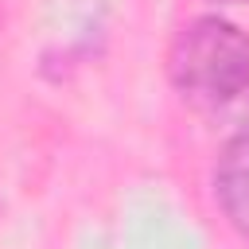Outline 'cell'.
<instances>
[{
  "mask_svg": "<svg viewBox=\"0 0 249 249\" xmlns=\"http://www.w3.org/2000/svg\"><path fill=\"white\" fill-rule=\"evenodd\" d=\"M167 78L195 109H222L249 89V35L226 16H195L167 47Z\"/></svg>",
  "mask_w": 249,
  "mask_h": 249,
  "instance_id": "cell-1",
  "label": "cell"
},
{
  "mask_svg": "<svg viewBox=\"0 0 249 249\" xmlns=\"http://www.w3.org/2000/svg\"><path fill=\"white\" fill-rule=\"evenodd\" d=\"M210 187H214V202H218L222 218L241 237H249V128L233 132L222 144Z\"/></svg>",
  "mask_w": 249,
  "mask_h": 249,
  "instance_id": "cell-2",
  "label": "cell"
},
{
  "mask_svg": "<svg viewBox=\"0 0 249 249\" xmlns=\"http://www.w3.org/2000/svg\"><path fill=\"white\" fill-rule=\"evenodd\" d=\"M218 4H237V0H218Z\"/></svg>",
  "mask_w": 249,
  "mask_h": 249,
  "instance_id": "cell-3",
  "label": "cell"
}]
</instances>
